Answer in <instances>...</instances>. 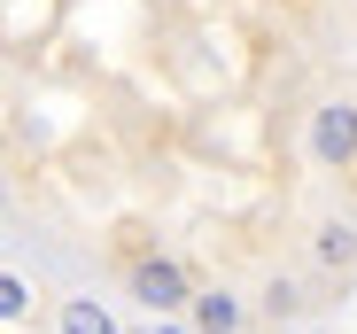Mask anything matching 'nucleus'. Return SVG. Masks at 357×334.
I'll return each mask as SVG.
<instances>
[{
	"mask_svg": "<svg viewBox=\"0 0 357 334\" xmlns=\"http://www.w3.org/2000/svg\"><path fill=\"white\" fill-rule=\"evenodd\" d=\"M125 296H132L148 319H187V311H195V272L178 264V257H163V249H148V257L125 264Z\"/></svg>",
	"mask_w": 357,
	"mask_h": 334,
	"instance_id": "nucleus-1",
	"label": "nucleus"
},
{
	"mask_svg": "<svg viewBox=\"0 0 357 334\" xmlns=\"http://www.w3.org/2000/svg\"><path fill=\"white\" fill-rule=\"evenodd\" d=\"M303 155L319 172H357V93H326L303 125Z\"/></svg>",
	"mask_w": 357,
	"mask_h": 334,
	"instance_id": "nucleus-2",
	"label": "nucleus"
},
{
	"mask_svg": "<svg viewBox=\"0 0 357 334\" xmlns=\"http://www.w3.org/2000/svg\"><path fill=\"white\" fill-rule=\"evenodd\" d=\"M311 264H319L326 288H349V272H357V226L349 218H319L311 226Z\"/></svg>",
	"mask_w": 357,
	"mask_h": 334,
	"instance_id": "nucleus-3",
	"label": "nucleus"
},
{
	"mask_svg": "<svg viewBox=\"0 0 357 334\" xmlns=\"http://www.w3.org/2000/svg\"><path fill=\"white\" fill-rule=\"evenodd\" d=\"M187 326H195V334H241V326H249V296L225 288V280H218V288H195Z\"/></svg>",
	"mask_w": 357,
	"mask_h": 334,
	"instance_id": "nucleus-4",
	"label": "nucleus"
},
{
	"mask_svg": "<svg viewBox=\"0 0 357 334\" xmlns=\"http://www.w3.org/2000/svg\"><path fill=\"white\" fill-rule=\"evenodd\" d=\"M54 334H125V326L109 319L101 296H63V311H54Z\"/></svg>",
	"mask_w": 357,
	"mask_h": 334,
	"instance_id": "nucleus-5",
	"label": "nucleus"
},
{
	"mask_svg": "<svg viewBox=\"0 0 357 334\" xmlns=\"http://www.w3.org/2000/svg\"><path fill=\"white\" fill-rule=\"evenodd\" d=\"M264 311H272V319H303V311H311L303 280H287V272H272V280H264Z\"/></svg>",
	"mask_w": 357,
	"mask_h": 334,
	"instance_id": "nucleus-6",
	"label": "nucleus"
},
{
	"mask_svg": "<svg viewBox=\"0 0 357 334\" xmlns=\"http://www.w3.org/2000/svg\"><path fill=\"white\" fill-rule=\"evenodd\" d=\"M0 319H8V326L31 319V280H24V272H0Z\"/></svg>",
	"mask_w": 357,
	"mask_h": 334,
	"instance_id": "nucleus-7",
	"label": "nucleus"
},
{
	"mask_svg": "<svg viewBox=\"0 0 357 334\" xmlns=\"http://www.w3.org/2000/svg\"><path fill=\"white\" fill-rule=\"evenodd\" d=\"M148 334H195V326H187V319H155Z\"/></svg>",
	"mask_w": 357,
	"mask_h": 334,
	"instance_id": "nucleus-8",
	"label": "nucleus"
}]
</instances>
